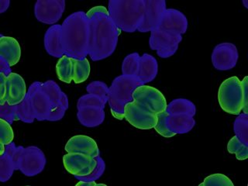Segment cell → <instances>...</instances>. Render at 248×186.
<instances>
[{
    "label": "cell",
    "mask_w": 248,
    "mask_h": 186,
    "mask_svg": "<svg viewBox=\"0 0 248 186\" xmlns=\"http://www.w3.org/2000/svg\"></svg>",
    "instance_id": "31"
},
{
    "label": "cell",
    "mask_w": 248,
    "mask_h": 186,
    "mask_svg": "<svg viewBox=\"0 0 248 186\" xmlns=\"http://www.w3.org/2000/svg\"><path fill=\"white\" fill-rule=\"evenodd\" d=\"M243 3L245 4V7L248 8V1H244V2H243Z\"/></svg>",
    "instance_id": "28"
},
{
    "label": "cell",
    "mask_w": 248,
    "mask_h": 186,
    "mask_svg": "<svg viewBox=\"0 0 248 186\" xmlns=\"http://www.w3.org/2000/svg\"><path fill=\"white\" fill-rule=\"evenodd\" d=\"M144 14L143 20L138 31L140 32H149L158 27L163 14L166 10L165 0H147L143 1Z\"/></svg>",
    "instance_id": "8"
},
{
    "label": "cell",
    "mask_w": 248,
    "mask_h": 186,
    "mask_svg": "<svg viewBox=\"0 0 248 186\" xmlns=\"http://www.w3.org/2000/svg\"><path fill=\"white\" fill-rule=\"evenodd\" d=\"M0 57L6 61L8 65H16L21 58V47L14 37H0Z\"/></svg>",
    "instance_id": "12"
},
{
    "label": "cell",
    "mask_w": 248,
    "mask_h": 186,
    "mask_svg": "<svg viewBox=\"0 0 248 186\" xmlns=\"http://www.w3.org/2000/svg\"><path fill=\"white\" fill-rule=\"evenodd\" d=\"M188 19L182 12L174 9H166L161 17L159 28L183 35L188 30Z\"/></svg>",
    "instance_id": "9"
},
{
    "label": "cell",
    "mask_w": 248,
    "mask_h": 186,
    "mask_svg": "<svg viewBox=\"0 0 248 186\" xmlns=\"http://www.w3.org/2000/svg\"><path fill=\"white\" fill-rule=\"evenodd\" d=\"M95 186H107V185L103 184V183H100V184H96Z\"/></svg>",
    "instance_id": "29"
},
{
    "label": "cell",
    "mask_w": 248,
    "mask_h": 186,
    "mask_svg": "<svg viewBox=\"0 0 248 186\" xmlns=\"http://www.w3.org/2000/svg\"><path fill=\"white\" fill-rule=\"evenodd\" d=\"M182 35L156 28L151 32L149 45L151 50H155L161 58H168L177 52Z\"/></svg>",
    "instance_id": "3"
},
{
    "label": "cell",
    "mask_w": 248,
    "mask_h": 186,
    "mask_svg": "<svg viewBox=\"0 0 248 186\" xmlns=\"http://www.w3.org/2000/svg\"><path fill=\"white\" fill-rule=\"evenodd\" d=\"M169 116V113L168 112H164V113H161V114H158V116H157V124H156L155 127L154 128L160 135L167 138H172L174 136L176 135L175 133L169 130V128L168 127L167 120H168Z\"/></svg>",
    "instance_id": "21"
},
{
    "label": "cell",
    "mask_w": 248,
    "mask_h": 186,
    "mask_svg": "<svg viewBox=\"0 0 248 186\" xmlns=\"http://www.w3.org/2000/svg\"><path fill=\"white\" fill-rule=\"evenodd\" d=\"M194 111V105L186 99H177L173 101L170 105H168L167 112L170 113H182L186 112V114H192Z\"/></svg>",
    "instance_id": "18"
},
{
    "label": "cell",
    "mask_w": 248,
    "mask_h": 186,
    "mask_svg": "<svg viewBox=\"0 0 248 186\" xmlns=\"http://www.w3.org/2000/svg\"><path fill=\"white\" fill-rule=\"evenodd\" d=\"M27 85L19 74L11 72L7 76V99L6 103L10 107L16 106L25 99Z\"/></svg>",
    "instance_id": "11"
},
{
    "label": "cell",
    "mask_w": 248,
    "mask_h": 186,
    "mask_svg": "<svg viewBox=\"0 0 248 186\" xmlns=\"http://www.w3.org/2000/svg\"><path fill=\"white\" fill-rule=\"evenodd\" d=\"M111 113H112V116H114L115 118L117 119V120H122L124 119V112H117V111L111 108Z\"/></svg>",
    "instance_id": "25"
},
{
    "label": "cell",
    "mask_w": 248,
    "mask_h": 186,
    "mask_svg": "<svg viewBox=\"0 0 248 186\" xmlns=\"http://www.w3.org/2000/svg\"><path fill=\"white\" fill-rule=\"evenodd\" d=\"M241 85L243 88V96H244V108L242 112L244 115H248V77H244V79L241 81Z\"/></svg>",
    "instance_id": "24"
},
{
    "label": "cell",
    "mask_w": 248,
    "mask_h": 186,
    "mask_svg": "<svg viewBox=\"0 0 248 186\" xmlns=\"http://www.w3.org/2000/svg\"><path fill=\"white\" fill-rule=\"evenodd\" d=\"M238 58V50L233 44L222 43L213 49L212 63L217 70L228 71L234 68Z\"/></svg>",
    "instance_id": "7"
},
{
    "label": "cell",
    "mask_w": 248,
    "mask_h": 186,
    "mask_svg": "<svg viewBox=\"0 0 248 186\" xmlns=\"http://www.w3.org/2000/svg\"><path fill=\"white\" fill-rule=\"evenodd\" d=\"M199 186H203V185H202V183H201V184L199 185Z\"/></svg>",
    "instance_id": "30"
},
{
    "label": "cell",
    "mask_w": 248,
    "mask_h": 186,
    "mask_svg": "<svg viewBox=\"0 0 248 186\" xmlns=\"http://www.w3.org/2000/svg\"><path fill=\"white\" fill-rule=\"evenodd\" d=\"M158 72V64L155 57L151 54H144L140 58L138 72L136 78L143 85L154 81Z\"/></svg>",
    "instance_id": "13"
},
{
    "label": "cell",
    "mask_w": 248,
    "mask_h": 186,
    "mask_svg": "<svg viewBox=\"0 0 248 186\" xmlns=\"http://www.w3.org/2000/svg\"><path fill=\"white\" fill-rule=\"evenodd\" d=\"M6 151V148H5V145H3L2 143H0V157L2 156Z\"/></svg>",
    "instance_id": "27"
},
{
    "label": "cell",
    "mask_w": 248,
    "mask_h": 186,
    "mask_svg": "<svg viewBox=\"0 0 248 186\" xmlns=\"http://www.w3.org/2000/svg\"><path fill=\"white\" fill-rule=\"evenodd\" d=\"M192 124V120L188 115H174L171 116L169 114L167 120V125L169 130L176 134L179 132L187 131L191 127Z\"/></svg>",
    "instance_id": "16"
},
{
    "label": "cell",
    "mask_w": 248,
    "mask_h": 186,
    "mask_svg": "<svg viewBox=\"0 0 248 186\" xmlns=\"http://www.w3.org/2000/svg\"><path fill=\"white\" fill-rule=\"evenodd\" d=\"M124 118L130 125L140 130L154 129L157 123V116L143 105L130 101L123 107Z\"/></svg>",
    "instance_id": "2"
},
{
    "label": "cell",
    "mask_w": 248,
    "mask_h": 186,
    "mask_svg": "<svg viewBox=\"0 0 248 186\" xmlns=\"http://www.w3.org/2000/svg\"><path fill=\"white\" fill-rule=\"evenodd\" d=\"M227 151L229 153L235 155L239 161H244L248 157V143L242 141L237 136L231 138L227 144Z\"/></svg>",
    "instance_id": "17"
},
{
    "label": "cell",
    "mask_w": 248,
    "mask_h": 186,
    "mask_svg": "<svg viewBox=\"0 0 248 186\" xmlns=\"http://www.w3.org/2000/svg\"><path fill=\"white\" fill-rule=\"evenodd\" d=\"M72 81L76 84L82 83L86 81L91 72V66L87 58H72Z\"/></svg>",
    "instance_id": "14"
},
{
    "label": "cell",
    "mask_w": 248,
    "mask_h": 186,
    "mask_svg": "<svg viewBox=\"0 0 248 186\" xmlns=\"http://www.w3.org/2000/svg\"><path fill=\"white\" fill-rule=\"evenodd\" d=\"M7 99V76L0 72V106H4Z\"/></svg>",
    "instance_id": "22"
},
{
    "label": "cell",
    "mask_w": 248,
    "mask_h": 186,
    "mask_svg": "<svg viewBox=\"0 0 248 186\" xmlns=\"http://www.w3.org/2000/svg\"><path fill=\"white\" fill-rule=\"evenodd\" d=\"M221 108L231 115H240L244 108L241 81L236 76L229 78L221 83L218 91Z\"/></svg>",
    "instance_id": "1"
},
{
    "label": "cell",
    "mask_w": 248,
    "mask_h": 186,
    "mask_svg": "<svg viewBox=\"0 0 248 186\" xmlns=\"http://www.w3.org/2000/svg\"><path fill=\"white\" fill-rule=\"evenodd\" d=\"M64 149L67 153L85 154L95 158H98L99 156V147L95 140L82 134L70 138Z\"/></svg>",
    "instance_id": "10"
},
{
    "label": "cell",
    "mask_w": 248,
    "mask_h": 186,
    "mask_svg": "<svg viewBox=\"0 0 248 186\" xmlns=\"http://www.w3.org/2000/svg\"><path fill=\"white\" fill-rule=\"evenodd\" d=\"M98 14H103L105 16H109L108 14V10H107V8L103 6H97L95 7L92 8L91 10H89V11L85 14V17L87 19H90L95 16V15Z\"/></svg>",
    "instance_id": "23"
},
{
    "label": "cell",
    "mask_w": 248,
    "mask_h": 186,
    "mask_svg": "<svg viewBox=\"0 0 248 186\" xmlns=\"http://www.w3.org/2000/svg\"><path fill=\"white\" fill-rule=\"evenodd\" d=\"M97 183H95V182H85V181H80V182H78L77 184L76 185V186H96Z\"/></svg>",
    "instance_id": "26"
},
{
    "label": "cell",
    "mask_w": 248,
    "mask_h": 186,
    "mask_svg": "<svg viewBox=\"0 0 248 186\" xmlns=\"http://www.w3.org/2000/svg\"><path fill=\"white\" fill-rule=\"evenodd\" d=\"M202 183L203 186H234L231 178L220 173L209 175Z\"/></svg>",
    "instance_id": "19"
},
{
    "label": "cell",
    "mask_w": 248,
    "mask_h": 186,
    "mask_svg": "<svg viewBox=\"0 0 248 186\" xmlns=\"http://www.w3.org/2000/svg\"><path fill=\"white\" fill-rule=\"evenodd\" d=\"M72 57L63 55L56 64V74L60 81L64 83H71L72 81Z\"/></svg>",
    "instance_id": "15"
},
{
    "label": "cell",
    "mask_w": 248,
    "mask_h": 186,
    "mask_svg": "<svg viewBox=\"0 0 248 186\" xmlns=\"http://www.w3.org/2000/svg\"><path fill=\"white\" fill-rule=\"evenodd\" d=\"M132 101L143 105L156 114L167 112L168 103L165 95L156 88L141 85L134 89L132 93Z\"/></svg>",
    "instance_id": "4"
},
{
    "label": "cell",
    "mask_w": 248,
    "mask_h": 186,
    "mask_svg": "<svg viewBox=\"0 0 248 186\" xmlns=\"http://www.w3.org/2000/svg\"><path fill=\"white\" fill-rule=\"evenodd\" d=\"M144 14L143 1L125 2L124 6L117 7L113 12L115 19L120 26L125 27L128 31L138 29L141 24Z\"/></svg>",
    "instance_id": "6"
},
{
    "label": "cell",
    "mask_w": 248,
    "mask_h": 186,
    "mask_svg": "<svg viewBox=\"0 0 248 186\" xmlns=\"http://www.w3.org/2000/svg\"><path fill=\"white\" fill-rule=\"evenodd\" d=\"M14 139V132L11 125L4 120L0 118V143L3 145H10Z\"/></svg>",
    "instance_id": "20"
},
{
    "label": "cell",
    "mask_w": 248,
    "mask_h": 186,
    "mask_svg": "<svg viewBox=\"0 0 248 186\" xmlns=\"http://www.w3.org/2000/svg\"><path fill=\"white\" fill-rule=\"evenodd\" d=\"M63 164L66 170L74 176L87 178L99 167L97 158L81 153H67L63 157Z\"/></svg>",
    "instance_id": "5"
}]
</instances>
